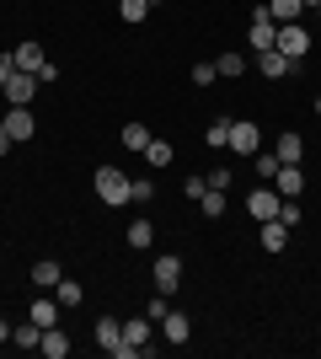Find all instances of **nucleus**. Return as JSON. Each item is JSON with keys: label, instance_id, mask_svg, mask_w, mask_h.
<instances>
[{"label": "nucleus", "instance_id": "obj_1", "mask_svg": "<svg viewBox=\"0 0 321 359\" xmlns=\"http://www.w3.org/2000/svg\"><path fill=\"white\" fill-rule=\"evenodd\" d=\"M97 348L113 354V359H139V348L123 338V322H118V316H97Z\"/></svg>", "mask_w": 321, "mask_h": 359}, {"label": "nucleus", "instance_id": "obj_2", "mask_svg": "<svg viewBox=\"0 0 321 359\" xmlns=\"http://www.w3.org/2000/svg\"><path fill=\"white\" fill-rule=\"evenodd\" d=\"M97 198H102L107 210H123L129 204V172H118V166H97Z\"/></svg>", "mask_w": 321, "mask_h": 359}, {"label": "nucleus", "instance_id": "obj_3", "mask_svg": "<svg viewBox=\"0 0 321 359\" xmlns=\"http://www.w3.org/2000/svg\"><path fill=\"white\" fill-rule=\"evenodd\" d=\"M273 48H278V54H290V60H306V54H311V32L300 27V22H284L278 38H273Z\"/></svg>", "mask_w": 321, "mask_h": 359}, {"label": "nucleus", "instance_id": "obj_4", "mask_svg": "<svg viewBox=\"0 0 321 359\" xmlns=\"http://www.w3.org/2000/svg\"><path fill=\"white\" fill-rule=\"evenodd\" d=\"M300 65L306 60H290V54H278V48H262L257 54V70L268 75V81H290V75H300Z\"/></svg>", "mask_w": 321, "mask_h": 359}, {"label": "nucleus", "instance_id": "obj_5", "mask_svg": "<svg viewBox=\"0 0 321 359\" xmlns=\"http://www.w3.org/2000/svg\"><path fill=\"white\" fill-rule=\"evenodd\" d=\"M273 38H278V22L268 11H252V27H246V48L252 54H262V48H273Z\"/></svg>", "mask_w": 321, "mask_h": 359}, {"label": "nucleus", "instance_id": "obj_6", "mask_svg": "<svg viewBox=\"0 0 321 359\" xmlns=\"http://www.w3.org/2000/svg\"><path fill=\"white\" fill-rule=\"evenodd\" d=\"M278 204H284V194H278V188H257V194H246V215H252V220H278Z\"/></svg>", "mask_w": 321, "mask_h": 359}, {"label": "nucleus", "instance_id": "obj_7", "mask_svg": "<svg viewBox=\"0 0 321 359\" xmlns=\"http://www.w3.org/2000/svg\"><path fill=\"white\" fill-rule=\"evenodd\" d=\"M155 290H161V295H177V290H183V257H171V252L155 257Z\"/></svg>", "mask_w": 321, "mask_h": 359}, {"label": "nucleus", "instance_id": "obj_8", "mask_svg": "<svg viewBox=\"0 0 321 359\" xmlns=\"http://www.w3.org/2000/svg\"><path fill=\"white\" fill-rule=\"evenodd\" d=\"M225 150H236V156H257V150H262V129H257V123H230V145Z\"/></svg>", "mask_w": 321, "mask_h": 359}, {"label": "nucleus", "instance_id": "obj_9", "mask_svg": "<svg viewBox=\"0 0 321 359\" xmlns=\"http://www.w3.org/2000/svg\"><path fill=\"white\" fill-rule=\"evenodd\" d=\"M32 81H38V75H32V70H16L11 81L0 86V91H6V102H11V107H32V91H38V86H32Z\"/></svg>", "mask_w": 321, "mask_h": 359}, {"label": "nucleus", "instance_id": "obj_10", "mask_svg": "<svg viewBox=\"0 0 321 359\" xmlns=\"http://www.w3.org/2000/svg\"><path fill=\"white\" fill-rule=\"evenodd\" d=\"M0 118H6V135H11L16 145H27V140H32V107H6Z\"/></svg>", "mask_w": 321, "mask_h": 359}, {"label": "nucleus", "instance_id": "obj_11", "mask_svg": "<svg viewBox=\"0 0 321 359\" xmlns=\"http://www.w3.org/2000/svg\"><path fill=\"white\" fill-rule=\"evenodd\" d=\"M273 156H278L284 166H300V161H306V140L294 135V129H284V135H278V145H273Z\"/></svg>", "mask_w": 321, "mask_h": 359}, {"label": "nucleus", "instance_id": "obj_12", "mask_svg": "<svg viewBox=\"0 0 321 359\" xmlns=\"http://www.w3.org/2000/svg\"><path fill=\"white\" fill-rule=\"evenodd\" d=\"M273 188L284 198H300V194H306V172H300V166H278V172H273Z\"/></svg>", "mask_w": 321, "mask_h": 359}, {"label": "nucleus", "instance_id": "obj_13", "mask_svg": "<svg viewBox=\"0 0 321 359\" xmlns=\"http://www.w3.org/2000/svg\"><path fill=\"white\" fill-rule=\"evenodd\" d=\"M161 332H166V344H187V338H193L187 311H166V316H161Z\"/></svg>", "mask_w": 321, "mask_h": 359}, {"label": "nucleus", "instance_id": "obj_14", "mask_svg": "<svg viewBox=\"0 0 321 359\" xmlns=\"http://www.w3.org/2000/svg\"><path fill=\"white\" fill-rule=\"evenodd\" d=\"M59 279H64V269L54 257H38V263H32V290H54Z\"/></svg>", "mask_w": 321, "mask_h": 359}, {"label": "nucleus", "instance_id": "obj_15", "mask_svg": "<svg viewBox=\"0 0 321 359\" xmlns=\"http://www.w3.org/2000/svg\"><path fill=\"white\" fill-rule=\"evenodd\" d=\"M123 338H129L134 348H150V338H155V322H150V316H129V322H123Z\"/></svg>", "mask_w": 321, "mask_h": 359}, {"label": "nucleus", "instance_id": "obj_16", "mask_svg": "<svg viewBox=\"0 0 321 359\" xmlns=\"http://www.w3.org/2000/svg\"><path fill=\"white\" fill-rule=\"evenodd\" d=\"M290 247V225L284 220H262V252H284Z\"/></svg>", "mask_w": 321, "mask_h": 359}, {"label": "nucleus", "instance_id": "obj_17", "mask_svg": "<svg viewBox=\"0 0 321 359\" xmlns=\"http://www.w3.org/2000/svg\"><path fill=\"white\" fill-rule=\"evenodd\" d=\"M262 11L273 16L278 27H284V22H300V11H306V0H268V6H262Z\"/></svg>", "mask_w": 321, "mask_h": 359}, {"label": "nucleus", "instance_id": "obj_18", "mask_svg": "<svg viewBox=\"0 0 321 359\" xmlns=\"http://www.w3.org/2000/svg\"><path fill=\"white\" fill-rule=\"evenodd\" d=\"M38 348H43L48 359H64V354H70V332H64V327H43V344H38Z\"/></svg>", "mask_w": 321, "mask_h": 359}, {"label": "nucleus", "instance_id": "obj_19", "mask_svg": "<svg viewBox=\"0 0 321 359\" xmlns=\"http://www.w3.org/2000/svg\"><path fill=\"white\" fill-rule=\"evenodd\" d=\"M11 60H16V70H32V75H38V70H43V48H38V43H16Z\"/></svg>", "mask_w": 321, "mask_h": 359}, {"label": "nucleus", "instance_id": "obj_20", "mask_svg": "<svg viewBox=\"0 0 321 359\" xmlns=\"http://www.w3.org/2000/svg\"><path fill=\"white\" fill-rule=\"evenodd\" d=\"M54 300H59L64 311H76L80 300H86V290H80V279H59V285H54Z\"/></svg>", "mask_w": 321, "mask_h": 359}, {"label": "nucleus", "instance_id": "obj_21", "mask_svg": "<svg viewBox=\"0 0 321 359\" xmlns=\"http://www.w3.org/2000/svg\"><path fill=\"white\" fill-rule=\"evenodd\" d=\"M59 300H32V322H38V327H59Z\"/></svg>", "mask_w": 321, "mask_h": 359}, {"label": "nucleus", "instance_id": "obj_22", "mask_svg": "<svg viewBox=\"0 0 321 359\" xmlns=\"http://www.w3.org/2000/svg\"><path fill=\"white\" fill-rule=\"evenodd\" d=\"M11 344L16 348H38L43 344V327H38V322H22V327H11Z\"/></svg>", "mask_w": 321, "mask_h": 359}, {"label": "nucleus", "instance_id": "obj_23", "mask_svg": "<svg viewBox=\"0 0 321 359\" xmlns=\"http://www.w3.org/2000/svg\"><path fill=\"white\" fill-rule=\"evenodd\" d=\"M230 123H236V118H214L209 129H204V145H214V150H225V145H230Z\"/></svg>", "mask_w": 321, "mask_h": 359}, {"label": "nucleus", "instance_id": "obj_24", "mask_svg": "<svg viewBox=\"0 0 321 359\" xmlns=\"http://www.w3.org/2000/svg\"><path fill=\"white\" fill-rule=\"evenodd\" d=\"M150 241H155V225L150 220H134V225H129V247H134V252H145Z\"/></svg>", "mask_w": 321, "mask_h": 359}, {"label": "nucleus", "instance_id": "obj_25", "mask_svg": "<svg viewBox=\"0 0 321 359\" xmlns=\"http://www.w3.org/2000/svg\"><path fill=\"white\" fill-rule=\"evenodd\" d=\"M118 16L129 22V27H139V22L150 16V6H145V0H118Z\"/></svg>", "mask_w": 321, "mask_h": 359}, {"label": "nucleus", "instance_id": "obj_26", "mask_svg": "<svg viewBox=\"0 0 321 359\" xmlns=\"http://www.w3.org/2000/svg\"><path fill=\"white\" fill-rule=\"evenodd\" d=\"M278 166H284V161H278L273 150H257V156H252V172H257V177H268V182H273Z\"/></svg>", "mask_w": 321, "mask_h": 359}, {"label": "nucleus", "instance_id": "obj_27", "mask_svg": "<svg viewBox=\"0 0 321 359\" xmlns=\"http://www.w3.org/2000/svg\"><path fill=\"white\" fill-rule=\"evenodd\" d=\"M139 156H145L150 166H171V145H166V140H150V145L139 150Z\"/></svg>", "mask_w": 321, "mask_h": 359}, {"label": "nucleus", "instance_id": "obj_28", "mask_svg": "<svg viewBox=\"0 0 321 359\" xmlns=\"http://www.w3.org/2000/svg\"><path fill=\"white\" fill-rule=\"evenodd\" d=\"M123 145H129V150H145V145H150V129H145V123H123Z\"/></svg>", "mask_w": 321, "mask_h": 359}, {"label": "nucleus", "instance_id": "obj_29", "mask_svg": "<svg viewBox=\"0 0 321 359\" xmlns=\"http://www.w3.org/2000/svg\"><path fill=\"white\" fill-rule=\"evenodd\" d=\"M150 194H155L150 177H129V204H150Z\"/></svg>", "mask_w": 321, "mask_h": 359}, {"label": "nucleus", "instance_id": "obj_30", "mask_svg": "<svg viewBox=\"0 0 321 359\" xmlns=\"http://www.w3.org/2000/svg\"><path fill=\"white\" fill-rule=\"evenodd\" d=\"M204 215H209V220H220V215H225V194H220V188H204Z\"/></svg>", "mask_w": 321, "mask_h": 359}, {"label": "nucleus", "instance_id": "obj_31", "mask_svg": "<svg viewBox=\"0 0 321 359\" xmlns=\"http://www.w3.org/2000/svg\"><path fill=\"white\" fill-rule=\"evenodd\" d=\"M214 70L225 75V81H236V75L246 70V60H241V54H220V60H214Z\"/></svg>", "mask_w": 321, "mask_h": 359}, {"label": "nucleus", "instance_id": "obj_32", "mask_svg": "<svg viewBox=\"0 0 321 359\" xmlns=\"http://www.w3.org/2000/svg\"><path fill=\"white\" fill-rule=\"evenodd\" d=\"M278 220L290 225V231H294L300 220H306V215H300V198H284V204H278Z\"/></svg>", "mask_w": 321, "mask_h": 359}, {"label": "nucleus", "instance_id": "obj_33", "mask_svg": "<svg viewBox=\"0 0 321 359\" xmlns=\"http://www.w3.org/2000/svg\"><path fill=\"white\" fill-rule=\"evenodd\" d=\"M214 75H220L214 60H199V65H193V86H214Z\"/></svg>", "mask_w": 321, "mask_h": 359}, {"label": "nucleus", "instance_id": "obj_34", "mask_svg": "<svg viewBox=\"0 0 321 359\" xmlns=\"http://www.w3.org/2000/svg\"><path fill=\"white\" fill-rule=\"evenodd\" d=\"M204 177H209V188H220V194H225L230 182H236V172H230V166H214V172H204Z\"/></svg>", "mask_w": 321, "mask_h": 359}, {"label": "nucleus", "instance_id": "obj_35", "mask_svg": "<svg viewBox=\"0 0 321 359\" xmlns=\"http://www.w3.org/2000/svg\"><path fill=\"white\" fill-rule=\"evenodd\" d=\"M166 300H171V295H161V290H155V300H150V306H145V316H150V322H161V316H166V311H171Z\"/></svg>", "mask_w": 321, "mask_h": 359}, {"label": "nucleus", "instance_id": "obj_36", "mask_svg": "<svg viewBox=\"0 0 321 359\" xmlns=\"http://www.w3.org/2000/svg\"><path fill=\"white\" fill-rule=\"evenodd\" d=\"M204 188H209V177H187V182H183L187 198H204Z\"/></svg>", "mask_w": 321, "mask_h": 359}, {"label": "nucleus", "instance_id": "obj_37", "mask_svg": "<svg viewBox=\"0 0 321 359\" xmlns=\"http://www.w3.org/2000/svg\"><path fill=\"white\" fill-rule=\"evenodd\" d=\"M11 75H16V60H11V54H0V86H6Z\"/></svg>", "mask_w": 321, "mask_h": 359}, {"label": "nucleus", "instance_id": "obj_38", "mask_svg": "<svg viewBox=\"0 0 321 359\" xmlns=\"http://www.w3.org/2000/svg\"><path fill=\"white\" fill-rule=\"evenodd\" d=\"M11 145H16V140L6 135V118H0V156H11Z\"/></svg>", "mask_w": 321, "mask_h": 359}, {"label": "nucleus", "instance_id": "obj_39", "mask_svg": "<svg viewBox=\"0 0 321 359\" xmlns=\"http://www.w3.org/2000/svg\"><path fill=\"white\" fill-rule=\"evenodd\" d=\"M0 344H11V322H0Z\"/></svg>", "mask_w": 321, "mask_h": 359}, {"label": "nucleus", "instance_id": "obj_40", "mask_svg": "<svg viewBox=\"0 0 321 359\" xmlns=\"http://www.w3.org/2000/svg\"><path fill=\"white\" fill-rule=\"evenodd\" d=\"M145 6H161V0H145Z\"/></svg>", "mask_w": 321, "mask_h": 359}, {"label": "nucleus", "instance_id": "obj_41", "mask_svg": "<svg viewBox=\"0 0 321 359\" xmlns=\"http://www.w3.org/2000/svg\"><path fill=\"white\" fill-rule=\"evenodd\" d=\"M306 6H321V0H306Z\"/></svg>", "mask_w": 321, "mask_h": 359}, {"label": "nucleus", "instance_id": "obj_42", "mask_svg": "<svg viewBox=\"0 0 321 359\" xmlns=\"http://www.w3.org/2000/svg\"><path fill=\"white\" fill-rule=\"evenodd\" d=\"M316 113H321V97H316Z\"/></svg>", "mask_w": 321, "mask_h": 359}, {"label": "nucleus", "instance_id": "obj_43", "mask_svg": "<svg viewBox=\"0 0 321 359\" xmlns=\"http://www.w3.org/2000/svg\"><path fill=\"white\" fill-rule=\"evenodd\" d=\"M316 16H321V6H316Z\"/></svg>", "mask_w": 321, "mask_h": 359}]
</instances>
